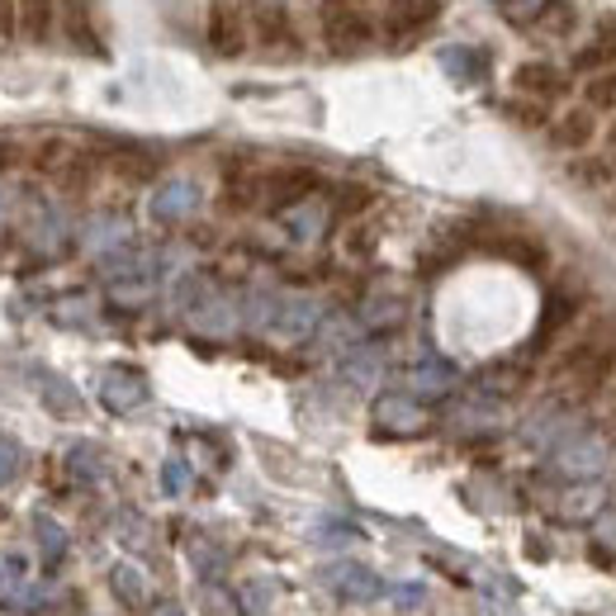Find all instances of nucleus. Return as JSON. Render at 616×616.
Segmentation results:
<instances>
[{
  "instance_id": "obj_23",
  "label": "nucleus",
  "mask_w": 616,
  "mask_h": 616,
  "mask_svg": "<svg viewBox=\"0 0 616 616\" xmlns=\"http://www.w3.org/2000/svg\"><path fill=\"white\" fill-rule=\"evenodd\" d=\"M14 33H20V6H14V0H0V48L14 43Z\"/></svg>"
},
{
  "instance_id": "obj_13",
  "label": "nucleus",
  "mask_w": 616,
  "mask_h": 616,
  "mask_svg": "<svg viewBox=\"0 0 616 616\" xmlns=\"http://www.w3.org/2000/svg\"><path fill=\"white\" fill-rule=\"evenodd\" d=\"M104 166H110V171L119 175V181H148V175L156 171L152 156H148V152H133V148H129V152H114Z\"/></svg>"
},
{
  "instance_id": "obj_8",
  "label": "nucleus",
  "mask_w": 616,
  "mask_h": 616,
  "mask_svg": "<svg viewBox=\"0 0 616 616\" xmlns=\"http://www.w3.org/2000/svg\"><path fill=\"white\" fill-rule=\"evenodd\" d=\"M327 584L337 588V597H346V603H375V597H384L380 574H370L365 565H356V559H346V565L327 569Z\"/></svg>"
},
{
  "instance_id": "obj_26",
  "label": "nucleus",
  "mask_w": 616,
  "mask_h": 616,
  "mask_svg": "<svg viewBox=\"0 0 616 616\" xmlns=\"http://www.w3.org/2000/svg\"><path fill=\"white\" fill-rule=\"evenodd\" d=\"M148 616H185V612H181V607H175V603H156V607H152Z\"/></svg>"
},
{
  "instance_id": "obj_16",
  "label": "nucleus",
  "mask_w": 616,
  "mask_h": 616,
  "mask_svg": "<svg viewBox=\"0 0 616 616\" xmlns=\"http://www.w3.org/2000/svg\"><path fill=\"white\" fill-rule=\"evenodd\" d=\"M138 398H143V380L138 375H110V384H104V403H110L114 413L133 408Z\"/></svg>"
},
{
  "instance_id": "obj_3",
  "label": "nucleus",
  "mask_w": 616,
  "mask_h": 616,
  "mask_svg": "<svg viewBox=\"0 0 616 616\" xmlns=\"http://www.w3.org/2000/svg\"><path fill=\"white\" fill-rule=\"evenodd\" d=\"M252 39L261 52H271V58H294L299 52V29L285 10H256L252 14Z\"/></svg>"
},
{
  "instance_id": "obj_21",
  "label": "nucleus",
  "mask_w": 616,
  "mask_h": 616,
  "mask_svg": "<svg viewBox=\"0 0 616 616\" xmlns=\"http://www.w3.org/2000/svg\"><path fill=\"white\" fill-rule=\"evenodd\" d=\"M39 545H43V555L52 559V565H58V559L67 555V532L52 517H39Z\"/></svg>"
},
{
  "instance_id": "obj_11",
  "label": "nucleus",
  "mask_w": 616,
  "mask_h": 616,
  "mask_svg": "<svg viewBox=\"0 0 616 616\" xmlns=\"http://www.w3.org/2000/svg\"><path fill=\"white\" fill-rule=\"evenodd\" d=\"M569 175L584 190H607V185H616V156L612 152H603V156H584V152H578V162L569 166Z\"/></svg>"
},
{
  "instance_id": "obj_14",
  "label": "nucleus",
  "mask_w": 616,
  "mask_h": 616,
  "mask_svg": "<svg viewBox=\"0 0 616 616\" xmlns=\"http://www.w3.org/2000/svg\"><path fill=\"white\" fill-rule=\"evenodd\" d=\"M110 588H114V597H119V603L138 607V603H143V597H148V578L138 574L133 565H119V569L110 574Z\"/></svg>"
},
{
  "instance_id": "obj_27",
  "label": "nucleus",
  "mask_w": 616,
  "mask_h": 616,
  "mask_svg": "<svg viewBox=\"0 0 616 616\" xmlns=\"http://www.w3.org/2000/svg\"><path fill=\"white\" fill-rule=\"evenodd\" d=\"M6 166H14V148H10V143H0V171H6Z\"/></svg>"
},
{
  "instance_id": "obj_19",
  "label": "nucleus",
  "mask_w": 616,
  "mask_h": 616,
  "mask_svg": "<svg viewBox=\"0 0 616 616\" xmlns=\"http://www.w3.org/2000/svg\"><path fill=\"white\" fill-rule=\"evenodd\" d=\"M545 14H551V20H545V33H555V39H569V33L578 29V10L569 6V0H551Z\"/></svg>"
},
{
  "instance_id": "obj_25",
  "label": "nucleus",
  "mask_w": 616,
  "mask_h": 616,
  "mask_svg": "<svg viewBox=\"0 0 616 616\" xmlns=\"http://www.w3.org/2000/svg\"><path fill=\"white\" fill-rule=\"evenodd\" d=\"M181 488H185V469L171 465V469H166V493H181Z\"/></svg>"
},
{
  "instance_id": "obj_6",
  "label": "nucleus",
  "mask_w": 616,
  "mask_h": 616,
  "mask_svg": "<svg viewBox=\"0 0 616 616\" xmlns=\"http://www.w3.org/2000/svg\"><path fill=\"white\" fill-rule=\"evenodd\" d=\"M436 14H442V6H436V0H394L390 14H384V33H390L394 43L417 39L422 29L436 24Z\"/></svg>"
},
{
  "instance_id": "obj_29",
  "label": "nucleus",
  "mask_w": 616,
  "mask_h": 616,
  "mask_svg": "<svg viewBox=\"0 0 616 616\" xmlns=\"http://www.w3.org/2000/svg\"><path fill=\"white\" fill-rule=\"evenodd\" d=\"M607 152L616 156V123H612V129H607Z\"/></svg>"
},
{
  "instance_id": "obj_10",
  "label": "nucleus",
  "mask_w": 616,
  "mask_h": 616,
  "mask_svg": "<svg viewBox=\"0 0 616 616\" xmlns=\"http://www.w3.org/2000/svg\"><path fill=\"white\" fill-rule=\"evenodd\" d=\"M0 607L6 612H48V593L39 584H29L24 574L0 569Z\"/></svg>"
},
{
  "instance_id": "obj_18",
  "label": "nucleus",
  "mask_w": 616,
  "mask_h": 616,
  "mask_svg": "<svg viewBox=\"0 0 616 616\" xmlns=\"http://www.w3.org/2000/svg\"><path fill=\"white\" fill-rule=\"evenodd\" d=\"M72 156H77L72 143H62V138H48V143L33 152V166H39L43 175H62V166L72 162Z\"/></svg>"
},
{
  "instance_id": "obj_24",
  "label": "nucleus",
  "mask_w": 616,
  "mask_h": 616,
  "mask_svg": "<svg viewBox=\"0 0 616 616\" xmlns=\"http://www.w3.org/2000/svg\"><path fill=\"white\" fill-rule=\"evenodd\" d=\"M14 469H20V451H14L10 442H0V484H10Z\"/></svg>"
},
{
  "instance_id": "obj_7",
  "label": "nucleus",
  "mask_w": 616,
  "mask_h": 616,
  "mask_svg": "<svg viewBox=\"0 0 616 616\" xmlns=\"http://www.w3.org/2000/svg\"><path fill=\"white\" fill-rule=\"evenodd\" d=\"M246 39H252V24H246L233 6H214V10H209V48H214L219 58H242Z\"/></svg>"
},
{
  "instance_id": "obj_9",
  "label": "nucleus",
  "mask_w": 616,
  "mask_h": 616,
  "mask_svg": "<svg viewBox=\"0 0 616 616\" xmlns=\"http://www.w3.org/2000/svg\"><path fill=\"white\" fill-rule=\"evenodd\" d=\"M578 67H584V72H612L616 67V14H603V20H597V29H593V43L578 52Z\"/></svg>"
},
{
  "instance_id": "obj_17",
  "label": "nucleus",
  "mask_w": 616,
  "mask_h": 616,
  "mask_svg": "<svg viewBox=\"0 0 616 616\" xmlns=\"http://www.w3.org/2000/svg\"><path fill=\"white\" fill-rule=\"evenodd\" d=\"M195 185H171V190H162L156 195V219H181V214H190L195 209Z\"/></svg>"
},
{
  "instance_id": "obj_5",
  "label": "nucleus",
  "mask_w": 616,
  "mask_h": 616,
  "mask_svg": "<svg viewBox=\"0 0 616 616\" xmlns=\"http://www.w3.org/2000/svg\"><path fill=\"white\" fill-rule=\"evenodd\" d=\"M551 143L559 152H588L597 143V110H588V104H569V110L551 123Z\"/></svg>"
},
{
  "instance_id": "obj_2",
  "label": "nucleus",
  "mask_w": 616,
  "mask_h": 616,
  "mask_svg": "<svg viewBox=\"0 0 616 616\" xmlns=\"http://www.w3.org/2000/svg\"><path fill=\"white\" fill-rule=\"evenodd\" d=\"M375 39H380V24L370 10H356V6H327L323 10V43L332 52H342V58L365 52Z\"/></svg>"
},
{
  "instance_id": "obj_28",
  "label": "nucleus",
  "mask_w": 616,
  "mask_h": 616,
  "mask_svg": "<svg viewBox=\"0 0 616 616\" xmlns=\"http://www.w3.org/2000/svg\"><path fill=\"white\" fill-rule=\"evenodd\" d=\"M603 398H607V408H612V417H616V380H612V390H607Z\"/></svg>"
},
{
  "instance_id": "obj_4",
  "label": "nucleus",
  "mask_w": 616,
  "mask_h": 616,
  "mask_svg": "<svg viewBox=\"0 0 616 616\" xmlns=\"http://www.w3.org/2000/svg\"><path fill=\"white\" fill-rule=\"evenodd\" d=\"M513 91L522 95V100H559L569 91V77L559 72L555 62H522L517 72H513Z\"/></svg>"
},
{
  "instance_id": "obj_1",
  "label": "nucleus",
  "mask_w": 616,
  "mask_h": 616,
  "mask_svg": "<svg viewBox=\"0 0 616 616\" xmlns=\"http://www.w3.org/2000/svg\"><path fill=\"white\" fill-rule=\"evenodd\" d=\"M551 380H555V394H565L569 403H593V398H603L612 390L616 351L603 346V342H578L555 361Z\"/></svg>"
},
{
  "instance_id": "obj_22",
  "label": "nucleus",
  "mask_w": 616,
  "mask_h": 616,
  "mask_svg": "<svg viewBox=\"0 0 616 616\" xmlns=\"http://www.w3.org/2000/svg\"><path fill=\"white\" fill-rule=\"evenodd\" d=\"M507 114H513L517 123H526V129H541V123H545L541 100H513V104H507Z\"/></svg>"
},
{
  "instance_id": "obj_20",
  "label": "nucleus",
  "mask_w": 616,
  "mask_h": 616,
  "mask_svg": "<svg viewBox=\"0 0 616 616\" xmlns=\"http://www.w3.org/2000/svg\"><path fill=\"white\" fill-rule=\"evenodd\" d=\"M380 422H394L398 432H417L422 413H413V403H403V398H384L380 403Z\"/></svg>"
},
{
  "instance_id": "obj_12",
  "label": "nucleus",
  "mask_w": 616,
  "mask_h": 616,
  "mask_svg": "<svg viewBox=\"0 0 616 616\" xmlns=\"http://www.w3.org/2000/svg\"><path fill=\"white\" fill-rule=\"evenodd\" d=\"M52 29V0H24L20 6V33L33 43H43Z\"/></svg>"
},
{
  "instance_id": "obj_15",
  "label": "nucleus",
  "mask_w": 616,
  "mask_h": 616,
  "mask_svg": "<svg viewBox=\"0 0 616 616\" xmlns=\"http://www.w3.org/2000/svg\"><path fill=\"white\" fill-rule=\"evenodd\" d=\"M584 104L597 110V114H616V72H597L584 85Z\"/></svg>"
}]
</instances>
